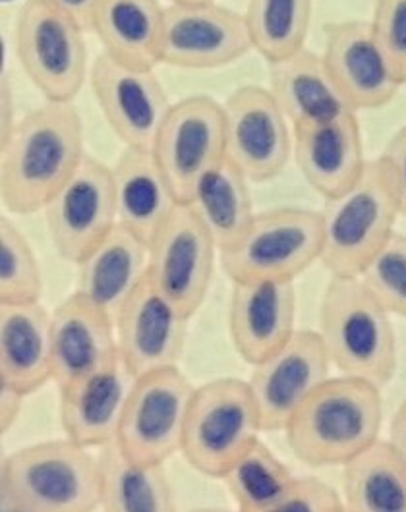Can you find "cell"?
Instances as JSON below:
<instances>
[{
  "label": "cell",
  "instance_id": "cell-1",
  "mask_svg": "<svg viewBox=\"0 0 406 512\" xmlns=\"http://www.w3.org/2000/svg\"><path fill=\"white\" fill-rule=\"evenodd\" d=\"M0 200L8 213L43 211L78 171L84 153V122L72 103H51L18 120L2 142Z\"/></svg>",
  "mask_w": 406,
  "mask_h": 512
},
{
  "label": "cell",
  "instance_id": "cell-2",
  "mask_svg": "<svg viewBox=\"0 0 406 512\" xmlns=\"http://www.w3.org/2000/svg\"><path fill=\"white\" fill-rule=\"evenodd\" d=\"M383 426L381 387L339 375L323 381L285 429L294 456L314 468L345 466L376 443Z\"/></svg>",
  "mask_w": 406,
  "mask_h": 512
},
{
  "label": "cell",
  "instance_id": "cell-3",
  "mask_svg": "<svg viewBox=\"0 0 406 512\" xmlns=\"http://www.w3.org/2000/svg\"><path fill=\"white\" fill-rule=\"evenodd\" d=\"M4 512H91L101 509L99 460L64 437L6 456L0 468Z\"/></svg>",
  "mask_w": 406,
  "mask_h": 512
},
{
  "label": "cell",
  "instance_id": "cell-4",
  "mask_svg": "<svg viewBox=\"0 0 406 512\" xmlns=\"http://www.w3.org/2000/svg\"><path fill=\"white\" fill-rule=\"evenodd\" d=\"M319 337L343 375L387 385L397 371V339L387 312L358 277H331L319 304Z\"/></svg>",
  "mask_w": 406,
  "mask_h": 512
},
{
  "label": "cell",
  "instance_id": "cell-5",
  "mask_svg": "<svg viewBox=\"0 0 406 512\" xmlns=\"http://www.w3.org/2000/svg\"><path fill=\"white\" fill-rule=\"evenodd\" d=\"M401 217L389 165L379 155L368 161L345 194L325 200L321 211V263L331 277H360L372 257L393 236Z\"/></svg>",
  "mask_w": 406,
  "mask_h": 512
},
{
  "label": "cell",
  "instance_id": "cell-6",
  "mask_svg": "<svg viewBox=\"0 0 406 512\" xmlns=\"http://www.w3.org/2000/svg\"><path fill=\"white\" fill-rule=\"evenodd\" d=\"M261 431L248 381L215 379L194 391L180 453L203 476L223 478L260 441Z\"/></svg>",
  "mask_w": 406,
  "mask_h": 512
},
{
  "label": "cell",
  "instance_id": "cell-7",
  "mask_svg": "<svg viewBox=\"0 0 406 512\" xmlns=\"http://www.w3.org/2000/svg\"><path fill=\"white\" fill-rule=\"evenodd\" d=\"M14 39L31 84L51 103H72L86 82V28L51 0H28Z\"/></svg>",
  "mask_w": 406,
  "mask_h": 512
},
{
  "label": "cell",
  "instance_id": "cell-8",
  "mask_svg": "<svg viewBox=\"0 0 406 512\" xmlns=\"http://www.w3.org/2000/svg\"><path fill=\"white\" fill-rule=\"evenodd\" d=\"M321 213L281 207L254 217L246 232L221 252L225 273L234 281H294L321 259Z\"/></svg>",
  "mask_w": 406,
  "mask_h": 512
},
{
  "label": "cell",
  "instance_id": "cell-9",
  "mask_svg": "<svg viewBox=\"0 0 406 512\" xmlns=\"http://www.w3.org/2000/svg\"><path fill=\"white\" fill-rule=\"evenodd\" d=\"M194 391L178 366L138 375L116 433L118 447L151 464H165L180 453Z\"/></svg>",
  "mask_w": 406,
  "mask_h": 512
},
{
  "label": "cell",
  "instance_id": "cell-10",
  "mask_svg": "<svg viewBox=\"0 0 406 512\" xmlns=\"http://www.w3.org/2000/svg\"><path fill=\"white\" fill-rule=\"evenodd\" d=\"M151 153L174 198L188 205L203 176L227 157L223 105L207 95H192L171 107Z\"/></svg>",
  "mask_w": 406,
  "mask_h": 512
},
{
  "label": "cell",
  "instance_id": "cell-11",
  "mask_svg": "<svg viewBox=\"0 0 406 512\" xmlns=\"http://www.w3.org/2000/svg\"><path fill=\"white\" fill-rule=\"evenodd\" d=\"M147 250V281L192 317L209 292L219 252L207 228L188 205H178Z\"/></svg>",
  "mask_w": 406,
  "mask_h": 512
},
{
  "label": "cell",
  "instance_id": "cell-12",
  "mask_svg": "<svg viewBox=\"0 0 406 512\" xmlns=\"http://www.w3.org/2000/svg\"><path fill=\"white\" fill-rule=\"evenodd\" d=\"M43 211L58 256L82 263L118 225L113 169L86 155Z\"/></svg>",
  "mask_w": 406,
  "mask_h": 512
},
{
  "label": "cell",
  "instance_id": "cell-13",
  "mask_svg": "<svg viewBox=\"0 0 406 512\" xmlns=\"http://www.w3.org/2000/svg\"><path fill=\"white\" fill-rule=\"evenodd\" d=\"M227 157L250 182H269L289 165V118L269 89L242 86L223 105Z\"/></svg>",
  "mask_w": 406,
  "mask_h": 512
},
{
  "label": "cell",
  "instance_id": "cell-14",
  "mask_svg": "<svg viewBox=\"0 0 406 512\" xmlns=\"http://www.w3.org/2000/svg\"><path fill=\"white\" fill-rule=\"evenodd\" d=\"M252 368L248 385L263 431H285L296 410L329 379L331 360L318 331L296 329L285 346Z\"/></svg>",
  "mask_w": 406,
  "mask_h": 512
},
{
  "label": "cell",
  "instance_id": "cell-15",
  "mask_svg": "<svg viewBox=\"0 0 406 512\" xmlns=\"http://www.w3.org/2000/svg\"><path fill=\"white\" fill-rule=\"evenodd\" d=\"M89 80L116 138L126 147L151 149L173 107L155 72L130 68L103 53L91 64Z\"/></svg>",
  "mask_w": 406,
  "mask_h": 512
},
{
  "label": "cell",
  "instance_id": "cell-16",
  "mask_svg": "<svg viewBox=\"0 0 406 512\" xmlns=\"http://www.w3.org/2000/svg\"><path fill=\"white\" fill-rule=\"evenodd\" d=\"M250 49L244 14L215 2L165 8L161 64L190 70L221 68Z\"/></svg>",
  "mask_w": 406,
  "mask_h": 512
},
{
  "label": "cell",
  "instance_id": "cell-17",
  "mask_svg": "<svg viewBox=\"0 0 406 512\" xmlns=\"http://www.w3.org/2000/svg\"><path fill=\"white\" fill-rule=\"evenodd\" d=\"M188 315L145 279L116 313V348L136 377L178 366Z\"/></svg>",
  "mask_w": 406,
  "mask_h": 512
},
{
  "label": "cell",
  "instance_id": "cell-18",
  "mask_svg": "<svg viewBox=\"0 0 406 512\" xmlns=\"http://www.w3.org/2000/svg\"><path fill=\"white\" fill-rule=\"evenodd\" d=\"M294 281H234L229 308L234 350L250 366L260 364L296 333Z\"/></svg>",
  "mask_w": 406,
  "mask_h": 512
},
{
  "label": "cell",
  "instance_id": "cell-19",
  "mask_svg": "<svg viewBox=\"0 0 406 512\" xmlns=\"http://www.w3.org/2000/svg\"><path fill=\"white\" fill-rule=\"evenodd\" d=\"M321 57L356 113L381 109L399 93L401 86L385 64L370 22L343 20L327 24Z\"/></svg>",
  "mask_w": 406,
  "mask_h": 512
},
{
  "label": "cell",
  "instance_id": "cell-20",
  "mask_svg": "<svg viewBox=\"0 0 406 512\" xmlns=\"http://www.w3.org/2000/svg\"><path fill=\"white\" fill-rule=\"evenodd\" d=\"M292 151L302 176L323 200L345 194L368 165L356 113L292 126Z\"/></svg>",
  "mask_w": 406,
  "mask_h": 512
},
{
  "label": "cell",
  "instance_id": "cell-21",
  "mask_svg": "<svg viewBox=\"0 0 406 512\" xmlns=\"http://www.w3.org/2000/svg\"><path fill=\"white\" fill-rule=\"evenodd\" d=\"M136 375L120 356L99 370L58 387L64 435L87 449L115 441Z\"/></svg>",
  "mask_w": 406,
  "mask_h": 512
},
{
  "label": "cell",
  "instance_id": "cell-22",
  "mask_svg": "<svg viewBox=\"0 0 406 512\" xmlns=\"http://www.w3.org/2000/svg\"><path fill=\"white\" fill-rule=\"evenodd\" d=\"M51 348L57 387L99 370L118 356L115 317L74 292L51 313Z\"/></svg>",
  "mask_w": 406,
  "mask_h": 512
},
{
  "label": "cell",
  "instance_id": "cell-23",
  "mask_svg": "<svg viewBox=\"0 0 406 512\" xmlns=\"http://www.w3.org/2000/svg\"><path fill=\"white\" fill-rule=\"evenodd\" d=\"M0 381L31 395L53 381L51 312L41 304H0Z\"/></svg>",
  "mask_w": 406,
  "mask_h": 512
},
{
  "label": "cell",
  "instance_id": "cell-24",
  "mask_svg": "<svg viewBox=\"0 0 406 512\" xmlns=\"http://www.w3.org/2000/svg\"><path fill=\"white\" fill-rule=\"evenodd\" d=\"M118 225L149 244L180 205L151 149L126 147L113 167Z\"/></svg>",
  "mask_w": 406,
  "mask_h": 512
},
{
  "label": "cell",
  "instance_id": "cell-25",
  "mask_svg": "<svg viewBox=\"0 0 406 512\" xmlns=\"http://www.w3.org/2000/svg\"><path fill=\"white\" fill-rule=\"evenodd\" d=\"M165 8L159 0H97L91 31L105 55L138 70L161 64Z\"/></svg>",
  "mask_w": 406,
  "mask_h": 512
},
{
  "label": "cell",
  "instance_id": "cell-26",
  "mask_svg": "<svg viewBox=\"0 0 406 512\" xmlns=\"http://www.w3.org/2000/svg\"><path fill=\"white\" fill-rule=\"evenodd\" d=\"M147 244L130 230H115L78 263L76 292L116 317L126 300L147 279Z\"/></svg>",
  "mask_w": 406,
  "mask_h": 512
},
{
  "label": "cell",
  "instance_id": "cell-27",
  "mask_svg": "<svg viewBox=\"0 0 406 512\" xmlns=\"http://www.w3.org/2000/svg\"><path fill=\"white\" fill-rule=\"evenodd\" d=\"M269 66V91L289 118L290 126L356 113L331 78L323 57L310 49L304 47L296 55Z\"/></svg>",
  "mask_w": 406,
  "mask_h": 512
},
{
  "label": "cell",
  "instance_id": "cell-28",
  "mask_svg": "<svg viewBox=\"0 0 406 512\" xmlns=\"http://www.w3.org/2000/svg\"><path fill=\"white\" fill-rule=\"evenodd\" d=\"M97 451L103 511H174L173 485L165 464L134 460L118 447L116 441Z\"/></svg>",
  "mask_w": 406,
  "mask_h": 512
},
{
  "label": "cell",
  "instance_id": "cell-29",
  "mask_svg": "<svg viewBox=\"0 0 406 512\" xmlns=\"http://www.w3.org/2000/svg\"><path fill=\"white\" fill-rule=\"evenodd\" d=\"M341 468L347 511L406 512V466L387 439L379 437Z\"/></svg>",
  "mask_w": 406,
  "mask_h": 512
},
{
  "label": "cell",
  "instance_id": "cell-30",
  "mask_svg": "<svg viewBox=\"0 0 406 512\" xmlns=\"http://www.w3.org/2000/svg\"><path fill=\"white\" fill-rule=\"evenodd\" d=\"M248 182L244 172L225 157L203 176L188 203L215 240L219 252L231 248L256 217Z\"/></svg>",
  "mask_w": 406,
  "mask_h": 512
},
{
  "label": "cell",
  "instance_id": "cell-31",
  "mask_svg": "<svg viewBox=\"0 0 406 512\" xmlns=\"http://www.w3.org/2000/svg\"><path fill=\"white\" fill-rule=\"evenodd\" d=\"M314 0H250L244 20L252 49L269 64L281 62L304 49Z\"/></svg>",
  "mask_w": 406,
  "mask_h": 512
},
{
  "label": "cell",
  "instance_id": "cell-32",
  "mask_svg": "<svg viewBox=\"0 0 406 512\" xmlns=\"http://www.w3.org/2000/svg\"><path fill=\"white\" fill-rule=\"evenodd\" d=\"M294 474L275 453L258 441L240 456L231 470L221 478L244 512H277L285 501Z\"/></svg>",
  "mask_w": 406,
  "mask_h": 512
},
{
  "label": "cell",
  "instance_id": "cell-33",
  "mask_svg": "<svg viewBox=\"0 0 406 512\" xmlns=\"http://www.w3.org/2000/svg\"><path fill=\"white\" fill-rule=\"evenodd\" d=\"M41 292L43 279L33 248L24 232L4 217L0 223V304H35Z\"/></svg>",
  "mask_w": 406,
  "mask_h": 512
},
{
  "label": "cell",
  "instance_id": "cell-34",
  "mask_svg": "<svg viewBox=\"0 0 406 512\" xmlns=\"http://www.w3.org/2000/svg\"><path fill=\"white\" fill-rule=\"evenodd\" d=\"M377 302L391 313L406 317V236L393 232L358 277Z\"/></svg>",
  "mask_w": 406,
  "mask_h": 512
},
{
  "label": "cell",
  "instance_id": "cell-35",
  "mask_svg": "<svg viewBox=\"0 0 406 512\" xmlns=\"http://www.w3.org/2000/svg\"><path fill=\"white\" fill-rule=\"evenodd\" d=\"M372 31L399 86L406 84V0H376Z\"/></svg>",
  "mask_w": 406,
  "mask_h": 512
},
{
  "label": "cell",
  "instance_id": "cell-36",
  "mask_svg": "<svg viewBox=\"0 0 406 512\" xmlns=\"http://www.w3.org/2000/svg\"><path fill=\"white\" fill-rule=\"evenodd\" d=\"M281 511L341 512L345 501L341 491L314 476H294Z\"/></svg>",
  "mask_w": 406,
  "mask_h": 512
},
{
  "label": "cell",
  "instance_id": "cell-37",
  "mask_svg": "<svg viewBox=\"0 0 406 512\" xmlns=\"http://www.w3.org/2000/svg\"><path fill=\"white\" fill-rule=\"evenodd\" d=\"M395 182V192L399 200L401 215L406 219V126L399 128L381 153Z\"/></svg>",
  "mask_w": 406,
  "mask_h": 512
},
{
  "label": "cell",
  "instance_id": "cell-38",
  "mask_svg": "<svg viewBox=\"0 0 406 512\" xmlns=\"http://www.w3.org/2000/svg\"><path fill=\"white\" fill-rule=\"evenodd\" d=\"M26 397L28 395L24 391L16 389L10 383L0 381V429H2V433H8L18 422V418L24 410Z\"/></svg>",
  "mask_w": 406,
  "mask_h": 512
},
{
  "label": "cell",
  "instance_id": "cell-39",
  "mask_svg": "<svg viewBox=\"0 0 406 512\" xmlns=\"http://www.w3.org/2000/svg\"><path fill=\"white\" fill-rule=\"evenodd\" d=\"M387 441L397 451V455L401 456V460L406 466V399L399 404V408L393 414Z\"/></svg>",
  "mask_w": 406,
  "mask_h": 512
},
{
  "label": "cell",
  "instance_id": "cell-40",
  "mask_svg": "<svg viewBox=\"0 0 406 512\" xmlns=\"http://www.w3.org/2000/svg\"><path fill=\"white\" fill-rule=\"evenodd\" d=\"M18 120L14 118V93H12V86L8 82V78H4L2 82V142L8 140V136L14 132Z\"/></svg>",
  "mask_w": 406,
  "mask_h": 512
},
{
  "label": "cell",
  "instance_id": "cell-41",
  "mask_svg": "<svg viewBox=\"0 0 406 512\" xmlns=\"http://www.w3.org/2000/svg\"><path fill=\"white\" fill-rule=\"evenodd\" d=\"M51 2H55L68 14H72L86 28V31H91V16L97 0H51Z\"/></svg>",
  "mask_w": 406,
  "mask_h": 512
},
{
  "label": "cell",
  "instance_id": "cell-42",
  "mask_svg": "<svg viewBox=\"0 0 406 512\" xmlns=\"http://www.w3.org/2000/svg\"><path fill=\"white\" fill-rule=\"evenodd\" d=\"M200 2H213V0H171V4H200Z\"/></svg>",
  "mask_w": 406,
  "mask_h": 512
},
{
  "label": "cell",
  "instance_id": "cell-43",
  "mask_svg": "<svg viewBox=\"0 0 406 512\" xmlns=\"http://www.w3.org/2000/svg\"><path fill=\"white\" fill-rule=\"evenodd\" d=\"M2 2H10V0H2Z\"/></svg>",
  "mask_w": 406,
  "mask_h": 512
}]
</instances>
